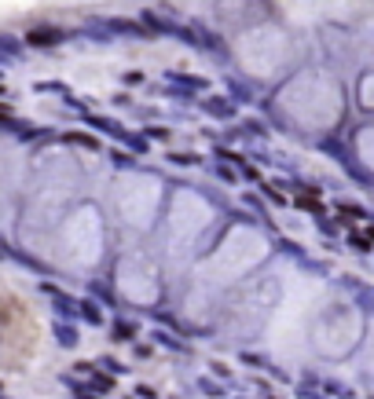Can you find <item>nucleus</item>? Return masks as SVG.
Segmentation results:
<instances>
[{
	"mask_svg": "<svg viewBox=\"0 0 374 399\" xmlns=\"http://www.w3.org/2000/svg\"><path fill=\"white\" fill-rule=\"evenodd\" d=\"M268 253H272L268 238L250 231V235H235V238L228 235L221 246H213L202 256L195 264V272H191V286L184 293L187 308H202L198 323H216L221 319L224 297L257 275V267L268 260Z\"/></svg>",
	"mask_w": 374,
	"mask_h": 399,
	"instance_id": "nucleus-1",
	"label": "nucleus"
},
{
	"mask_svg": "<svg viewBox=\"0 0 374 399\" xmlns=\"http://www.w3.org/2000/svg\"><path fill=\"white\" fill-rule=\"evenodd\" d=\"M279 301H282L279 278L257 272L253 278H246L242 286H235L224 297V308H221V319H216V323L228 330L231 341H242V344L257 341L268 330V323H272Z\"/></svg>",
	"mask_w": 374,
	"mask_h": 399,
	"instance_id": "nucleus-2",
	"label": "nucleus"
},
{
	"mask_svg": "<svg viewBox=\"0 0 374 399\" xmlns=\"http://www.w3.org/2000/svg\"><path fill=\"white\" fill-rule=\"evenodd\" d=\"M364 337H367V315L349 301L323 308V312L312 319V326H308V344H312V352L319 359H327V363H341V359L356 355Z\"/></svg>",
	"mask_w": 374,
	"mask_h": 399,
	"instance_id": "nucleus-3",
	"label": "nucleus"
},
{
	"mask_svg": "<svg viewBox=\"0 0 374 399\" xmlns=\"http://www.w3.org/2000/svg\"><path fill=\"white\" fill-rule=\"evenodd\" d=\"M118 290L128 297V304H158L165 297V275L162 267L144 253H133L118 264Z\"/></svg>",
	"mask_w": 374,
	"mask_h": 399,
	"instance_id": "nucleus-4",
	"label": "nucleus"
}]
</instances>
